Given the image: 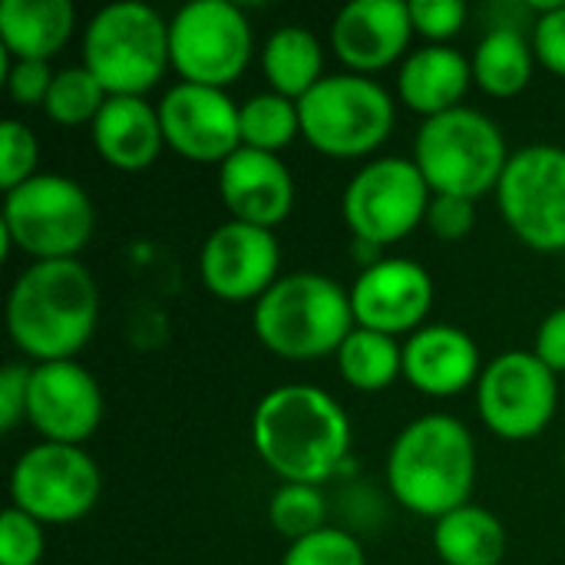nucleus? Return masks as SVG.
<instances>
[{
  "label": "nucleus",
  "mask_w": 565,
  "mask_h": 565,
  "mask_svg": "<svg viewBox=\"0 0 565 565\" xmlns=\"http://www.w3.org/2000/svg\"><path fill=\"white\" fill-rule=\"evenodd\" d=\"M218 192L232 222L275 228L295 205V179L288 166L271 156L242 146L218 166Z\"/></svg>",
  "instance_id": "19"
},
{
  "label": "nucleus",
  "mask_w": 565,
  "mask_h": 565,
  "mask_svg": "<svg viewBox=\"0 0 565 565\" xmlns=\"http://www.w3.org/2000/svg\"><path fill=\"white\" fill-rule=\"evenodd\" d=\"M252 324L271 354L288 361H315L341 351L354 331L351 291L328 275L298 271L278 278L255 301Z\"/></svg>",
  "instance_id": "4"
},
{
  "label": "nucleus",
  "mask_w": 565,
  "mask_h": 565,
  "mask_svg": "<svg viewBox=\"0 0 565 565\" xmlns=\"http://www.w3.org/2000/svg\"><path fill=\"white\" fill-rule=\"evenodd\" d=\"M268 520L285 540H291V543L308 540L318 530H324V500H321L318 487L285 483L268 503Z\"/></svg>",
  "instance_id": "30"
},
{
  "label": "nucleus",
  "mask_w": 565,
  "mask_h": 565,
  "mask_svg": "<svg viewBox=\"0 0 565 565\" xmlns=\"http://www.w3.org/2000/svg\"><path fill=\"white\" fill-rule=\"evenodd\" d=\"M93 235V202L66 175H33L10 189L0 218V252L10 245L36 262H66Z\"/></svg>",
  "instance_id": "7"
},
{
  "label": "nucleus",
  "mask_w": 565,
  "mask_h": 565,
  "mask_svg": "<svg viewBox=\"0 0 565 565\" xmlns=\"http://www.w3.org/2000/svg\"><path fill=\"white\" fill-rule=\"evenodd\" d=\"M93 146L113 169H149L166 146L159 109H152L142 96H109L93 119Z\"/></svg>",
  "instance_id": "21"
},
{
  "label": "nucleus",
  "mask_w": 565,
  "mask_h": 565,
  "mask_svg": "<svg viewBox=\"0 0 565 565\" xmlns=\"http://www.w3.org/2000/svg\"><path fill=\"white\" fill-rule=\"evenodd\" d=\"M70 0H3L0 3V40L17 60H50L73 36Z\"/></svg>",
  "instance_id": "23"
},
{
  "label": "nucleus",
  "mask_w": 565,
  "mask_h": 565,
  "mask_svg": "<svg viewBox=\"0 0 565 565\" xmlns=\"http://www.w3.org/2000/svg\"><path fill=\"white\" fill-rule=\"evenodd\" d=\"M169 56L182 83L225 89L252 60L248 17L228 0L185 3L169 23Z\"/></svg>",
  "instance_id": "9"
},
{
  "label": "nucleus",
  "mask_w": 565,
  "mask_h": 565,
  "mask_svg": "<svg viewBox=\"0 0 565 565\" xmlns=\"http://www.w3.org/2000/svg\"><path fill=\"white\" fill-rule=\"evenodd\" d=\"M281 565H367L361 543L344 530H318L288 546Z\"/></svg>",
  "instance_id": "31"
},
{
  "label": "nucleus",
  "mask_w": 565,
  "mask_h": 565,
  "mask_svg": "<svg viewBox=\"0 0 565 565\" xmlns=\"http://www.w3.org/2000/svg\"><path fill=\"white\" fill-rule=\"evenodd\" d=\"M169 63V23L146 3H109L83 33V66L109 96H142Z\"/></svg>",
  "instance_id": "6"
},
{
  "label": "nucleus",
  "mask_w": 565,
  "mask_h": 565,
  "mask_svg": "<svg viewBox=\"0 0 565 565\" xmlns=\"http://www.w3.org/2000/svg\"><path fill=\"white\" fill-rule=\"evenodd\" d=\"M470 79H473V63L460 50L434 43L404 60L397 89H401L404 106L434 119L440 113L457 109Z\"/></svg>",
  "instance_id": "22"
},
{
  "label": "nucleus",
  "mask_w": 565,
  "mask_h": 565,
  "mask_svg": "<svg viewBox=\"0 0 565 565\" xmlns=\"http://www.w3.org/2000/svg\"><path fill=\"white\" fill-rule=\"evenodd\" d=\"M53 76L56 73H50V60H17L7 70V89L23 106H43L50 96Z\"/></svg>",
  "instance_id": "36"
},
{
  "label": "nucleus",
  "mask_w": 565,
  "mask_h": 565,
  "mask_svg": "<svg viewBox=\"0 0 565 565\" xmlns=\"http://www.w3.org/2000/svg\"><path fill=\"white\" fill-rule=\"evenodd\" d=\"M281 248L271 228L225 222L218 225L199 255L202 285L222 301H258L278 278Z\"/></svg>",
  "instance_id": "15"
},
{
  "label": "nucleus",
  "mask_w": 565,
  "mask_h": 565,
  "mask_svg": "<svg viewBox=\"0 0 565 565\" xmlns=\"http://www.w3.org/2000/svg\"><path fill=\"white\" fill-rule=\"evenodd\" d=\"M414 33L411 3L401 0H351L338 10L331 46L358 76L387 70L407 50Z\"/></svg>",
  "instance_id": "18"
},
{
  "label": "nucleus",
  "mask_w": 565,
  "mask_h": 565,
  "mask_svg": "<svg viewBox=\"0 0 565 565\" xmlns=\"http://www.w3.org/2000/svg\"><path fill=\"white\" fill-rule=\"evenodd\" d=\"M36 156H40V146H36V136L30 132V126L20 119H7L0 126V185H3V192L33 179Z\"/></svg>",
  "instance_id": "32"
},
{
  "label": "nucleus",
  "mask_w": 565,
  "mask_h": 565,
  "mask_svg": "<svg viewBox=\"0 0 565 565\" xmlns=\"http://www.w3.org/2000/svg\"><path fill=\"white\" fill-rule=\"evenodd\" d=\"M26 420L46 437V444L79 447L103 420V391L76 361L36 364L30 377Z\"/></svg>",
  "instance_id": "16"
},
{
  "label": "nucleus",
  "mask_w": 565,
  "mask_h": 565,
  "mask_svg": "<svg viewBox=\"0 0 565 565\" xmlns=\"http://www.w3.org/2000/svg\"><path fill=\"white\" fill-rule=\"evenodd\" d=\"M497 202L513 235L536 252H565V149L526 146L510 156Z\"/></svg>",
  "instance_id": "10"
},
{
  "label": "nucleus",
  "mask_w": 565,
  "mask_h": 565,
  "mask_svg": "<svg viewBox=\"0 0 565 565\" xmlns=\"http://www.w3.org/2000/svg\"><path fill=\"white\" fill-rule=\"evenodd\" d=\"M338 367L354 391H384L404 374V348L391 334L354 328L338 351Z\"/></svg>",
  "instance_id": "27"
},
{
  "label": "nucleus",
  "mask_w": 565,
  "mask_h": 565,
  "mask_svg": "<svg viewBox=\"0 0 565 565\" xmlns=\"http://www.w3.org/2000/svg\"><path fill=\"white\" fill-rule=\"evenodd\" d=\"M106 99L109 93L86 66H70L53 76L43 113L60 126H79V122H93L106 106Z\"/></svg>",
  "instance_id": "29"
},
{
  "label": "nucleus",
  "mask_w": 565,
  "mask_h": 565,
  "mask_svg": "<svg viewBox=\"0 0 565 565\" xmlns=\"http://www.w3.org/2000/svg\"><path fill=\"white\" fill-rule=\"evenodd\" d=\"M556 374L530 351H510L483 367L477 407L483 424L503 440H530L543 434L556 414Z\"/></svg>",
  "instance_id": "13"
},
{
  "label": "nucleus",
  "mask_w": 565,
  "mask_h": 565,
  "mask_svg": "<svg viewBox=\"0 0 565 565\" xmlns=\"http://www.w3.org/2000/svg\"><path fill=\"white\" fill-rule=\"evenodd\" d=\"M533 43L523 36L520 26H493L480 46L473 63V79L483 93L490 96H516L530 86L533 79Z\"/></svg>",
  "instance_id": "26"
},
{
  "label": "nucleus",
  "mask_w": 565,
  "mask_h": 565,
  "mask_svg": "<svg viewBox=\"0 0 565 565\" xmlns=\"http://www.w3.org/2000/svg\"><path fill=\"white\" fill-rule=\"evenodd\" d=\"M262 63L271 89L298 103L321 83L324 56L318 36L308 26H281L268 36Z\"/></svg>",
  "instance_id": "25"
},
{
  "label": "nucleus",
  "mask_w": 565,
  "mask_h": 565,
  "mask_svg": "<svg viewBox=\"0 0 565 565\" xmlns=\"http://www.w3.org/2000/svg\"><path fill=\"white\" fill-rule=\"evenodd\" d=\"M434 550L447 565H500L507 556V530L483 507H460L437 520Z\"/></svg>",
  "instance_id": "24"
},
{
  "label": "nucleus",
  "mask_w": 565,
  "mask_h": 565,
  "mask_svg": "<svg viewBox=\"0 0 565 565\" xmlns=\"http://www.w3.org/2000/svg\"><path fill=\"white\" fill-rule=\"evenodd\" d=\"M414 162L434 195H457L477 202L500 185L510 152L500 126L467 106L424 119Z\"/></svg>",
  "instance_id": "5"
},
{
  "label": "nucleus",
  "mask_w": 565,
  "mask_h": 565,
  "mask_svg": "<svg viewBox=\"0 0 565 565\" xmlns=\"http://www.w3.org/2000/svg\"><path fill=\"white\" fill-rule=\"evenodd\" d=\"M258 457L285 480L318 487L334 477L351 454V420L344 407L311 384H285L262 397L252 417Z\"/></svg>",
  "instance_id": "1"
},
{
  "label": "nucleus",
  "mask_w": 565,
  "mask_h": 565,
  "mask_svg": "<svg viewBox=\"0 0 565 565\" xmlns=\"http://www.w3.org/2000/svg\"><path fill=\"white\" fill-rule=\"evenodd\" d=\"M434 305V281L424 265L411 258H381L364 268L351 288L354 324L377 334H404L414 331Z\"/></svg>",
  "instance_id": "17"
},
{
  "label": "nucleus",
  "mask_w": 565,
  "mask_h": 565,
  "mask_svg": "<svg viewBox=\"0 0 565 565\" xmlns=\"http://www.w3.org/2000/svg\"><path fill=\"white\" fill-rule=\"evenodd\" d=\"M30 377H33V367H26L20 361H10L0 371V427L3 430H13L26 417Z\"/></svg>",
  "instance_id": "38"
},
{
  "label": "nucleus",
  "mask_w": 565,
  "mask_h": 565,
  "mask_svg": "<svg viewBox=\"0 0 565 565\" xmlns=\"http://www.w3.org/2000/svg\"><path fill=\"white\" fill-rule=\"evenodd\" d=\"M43 559V530L33 516L10 507L0 516V565H36Z\"/></svg>",
  "instance_id": "33"
},
{
  "label": "nucleus",
  "mask_w": 565,
  "mask_h": 565,
  "mask_svg": "<svg viewBox=\"0 0 565 565\" xmlns=\"http://www.w3.org/2000/svg\"><path fill=\"white\" fill-rule=\"evenodd\" d=\"M536 358H540L553 374L565 371V308L553 311V315L540 324V331H536Z\"/></svg>",
  "instance_id": "39"
},
{
  "label": "nucleus",
  "mask_w": 565,
  "mask_h": 565,
  "mask_svg": "<svg viewBox=\"0 0 565 565\" xmlns=\"http://www.w3.org/2000/svg\"><path fill=\"white\" fill-rule=\"evenodd\" d=\"M301 132L298 103L278 93H262L242 103V146L258 152H278Z\"/></svg>",
  "instance_id": "28"
},
{
  "label": "nucleus",
  "mask_w": 565,
  "mask_h": 565,
  "mask_svg": "<svg viewBox=\"0 0 565 565\" xmlns=\"http://www.w3.org/2000/svg\"><path fill=\"white\" fill-rule=\"evenodd\" d=\"M166 142L192 162H225L242 149V106L225 89L179 83L159 103Z\"/></svg>",
  "instance_id": "14"
},
{
  "label": "nucleus",
  "mask_w": 565,
  "mask_h": 565,
  "mask_svg": "<svg viewBox=\"0 0 565 565\" xmlns=\"http://www.w3.org/2000/svg\"><path fill=\"white\" fill-rule=\"evenodd\" d=\"M477 374H483L480 348L460 328L430 324L404 344V377L430 397L460 394L477 381Z\"/></svg>",
  "instance_id": "20"
},
{
  "label": "nucleus",
  "mask_w": 565,
  "mask_h": 565,
  "mask_svg": "<svg viewBox=\"0 0 565 565\" xmlns=\"http://www.w3.org/2000/svg\"><path fill=\"white\" fill-rule=\"evenodd\" d=\"M387 483L397 503L417 516L444 520L467 507L477 483V447L470 430L450 414L417 417L391 447Z\"/></svg>",
  "instance_id": "3"
},
{
  "label": "nucleus",
  "mask_w": 565,
  "mask_h": 565,
  "mask_svg": "<svg viewBox=\"0 0 565 565\" xmlns=\"http://www.w3.org/2000/svg\"><path fill=\"white\" fill-rule=\"evenodd\" d=\"M301 136L324 156L354 159L374 152L394 129V99L371 76H324L298 99Z\"/></svg>",
  "instance_id": "8"
},
{
  "label": "nucleus",
  "mask_w": 565,
  "mask_h": 565,
  "mask_svg": "<svg viewBox=\"0 0 565 565\" xmlns=\"http://www.w3.org/2000/svg\"><path fill=\"white\" fill-rule=\"evenodd\" d=\"M99 467L79 447H30L10 473V500L36 523H73L99 500Z\"/></svg>",
  "instance_id": "12"
},
{
  "label": "nucleus",
  "mask_w": 565,
  "mask_h": 565,
  "mask_svg": "<svg viewBox=\"0 0 565 565\" xmlns=\"http://www.w3.org/2000/svg\"><path fill=\"white\" fill-rule=\"evenodd\" d=\"M427 225L440 242H460L473 232L477 225V212L470 199H457V195H434L430 209H427Z\"/></svg>",
  "instance_id": "35"
},
{
  "label": "nucleus",
  "mask_w": 565,
  "mask_h": 565,
  "mask_svg": "<svg viewBox=\"0 0 565 565\" xmlns=\"http://www.w3.org/2000/svg\"><path fill=\"white\" fill-rule=\"evenodd\" d=\"M470 10L463 0H414L411 3V20L414 30L430 36V40H450L463 30Z\"/></svg>",
  "instance_id": "34"
},
{
  "label": "nucleus",
  "mask_w": 565,
  "mask_h": 565,
  "mask_svg": "<svg viewBox=\"0 0 565 565\" xmlns=\"http://www.w3.org/2000/svg\"><path fill=\"white\" fill-rule=\"evenodd\" d=\"M533 53L546 70L565 79V3L533 23Z\"/></svg>",
  "instance_id": "37"
},
{
  "label": "nucleus",
  "mask_w": 565,
  "mask_h": 565,
  "mask_svg": "<svg viewBox=\"0 0 565 565\" xmlns=\"http://www.w3.org/2000/svg\"><path fill=\"white\" fill-rule=\"evenodd\" d=\"M99 318V291L93 275L76 262H33L13 285L7 301V328L13 344L40 361H73Z\"/></svg>",
  "instance_id": "2"
},
{
  "label": "nucleus",
  "mask_w": 565,
  "mask_h": 565,
  "mask_svg": "<svg viewBox=\"0 0 565 565\" xmlns=\"http://www.w3.org/2000/svg\"><path fill=\"white\" fill-rule=\"evenodd\" d=\"M430 185L414 159L367 162L344 192V222L358 242L394 245L407 238L430 209Z\"/></svg>",
  "instance_id": "11"
}]
</instances>
